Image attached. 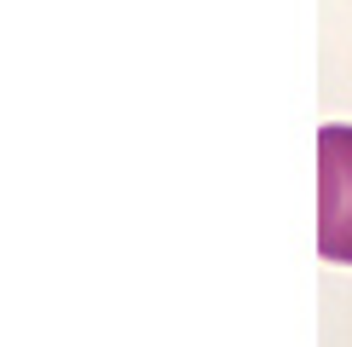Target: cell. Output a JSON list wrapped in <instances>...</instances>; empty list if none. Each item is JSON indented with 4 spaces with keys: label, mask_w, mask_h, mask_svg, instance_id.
Returning <instances> with one entry per match:
<instances>
[{
    "label": "cell",
    "mask_w": 352,
    "mask_h": 347,
    "mask_svg": "<svg viewBox=\"0 0 352 347\" xmlns=\"http://www.w3.org/2000/svg\"><path fill=\"white\" fill-rule=\"evenodd\" d=\"M318 249L352 266V127L318 134Z\"/></svg>",
    "instance_id": "1"
}]
</instances>
